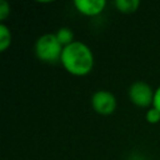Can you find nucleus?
<instances>
[{
  "instance_id": "1",
  "label": "nucleus",
  "mask_w": 160,
  "mask_h": 160,
  "mask_svg": "<svg viewBox=\"0 0 160 160\" xmlns=\"http://www.w3.org/2000/svg\"><path fill=\"white\" fill-rule=\"evenodd\" d=\"M94 54L91 49L82 41L75 40L68 46H64L60 64L74 76H86L94 68Z\"/></svg>"
},
{
  "instance_id": "2",
  "label": "nucleus",
  "mask_w": 160,
  "mask_h": 160,
  "mask_svg": "<svg viewBox=\"0 0 160 160\" xmlns=\"http://www.w3.org/2000/svg\"><path fill=\"white\" fill-rule=\"evenodd\" d=\"M64 46L59 42L55 34H44L35 41L34 45V52L35 56L48 64H54L60 61L61 52Z\"/></svg>"
},
{
  "instance_id": "3",
  "label": "nucleus",
  "mask_w": 160,
  "mask_h": 160,
  "mask_svg": "<svg viewBox=\"0 0 160 160\" xmlns=\"http://www.w3.org/2000/svg\"><path fill=\"white\" fill-rule=\"evenodd\" d=\"M154 89L145 81H135L130 85L128 90V96L130 101L141 109H149L152 106L154 101Z\"/></svg>"
},
{
  "instance_id": "4",
  "label": "nucleus",
  "mask_w": 160,
  "mask_h": 160,
  "mask_svg": "<svg viewBox=\"0 0 160 160\" xmlns=\"http://www.w3.org/2000/svg\"><path fill=\"white\" fill-rule=\"evenodd\" d=\"M91 108L99 115H111L118 106L116 98L112 92L108 90H96L91 96Z\"/></svg>"
},
{
  "instance_id": "5",
  "label": "nucleus",
  "mask_w": 160,
  "mask_h": 160,
  "mask_svg": "<svg viewBox=\"0 0 160 160\" xmlns=\"http://www.w3.org/2000/svg\"><path fill=\"white\" fill-rule=\"evenodd\" d=\"M106 6L105 0H75L74 8L75 10L84 16H98L100 15Z\"/></svg>"
},
{
  "instance_id": "6",
  "label": "nucleus",
  "mask_w": 160,
  "mask_h": 160,
  "mask_svg": "<svg viewBox=\"0 0 160 160\" xmlns=\"http://www.w3.org/2000/svg\"><path fill=\"white\" fill-rule=\"evenodd\" d=\"M114 6L116 8L118 11L122 14H132L140 6V1L139 0H115Z\"/></svg>"
},
{
  "instance_id": "7",
  "label": "nucleus",
  "mask_w": 160,
  "mask_h": 160,
  "mask_svg": "<svg viewBox=\"0 0 160 160\" xmlns=\"http://www.w3.org/2000/svg\"><path fill=\"white\" fill-rule=\"evenodd\" d=\"M11 41H12V36H11V31L9 26L1 22L0 24V51L1 52L6 51L10 48Z\"/></svg>"
},
{
  "instance_id": "8",
  "label": "nucleus",
  "mask_w": 160,
  "mask_h": 160,
  "mask_svg": "<svg viewBox=\"0 0 160 160\" xmlns=\"http://www.w3.org/2000/svg\"><path fill=\"white\" fill-rule=\"evenodd\" d=\"M55 36H56V39L59 40V42L62 46H68V45H70L71 42L75 41L74 32H72V30L70 28H60V29H58V31L55 32Z\"/></svg>"
},
{
  "instance_id": "9",
  "label": "nucleus",
  "mask_w": 160,
  "mask_h": 160,
  "mask_svg": "<svg viewBox=\"0 0 160 160\" xmlns=\"http://www.w3.org/2000/svg\"><path fill=\"white\" fill-rule=\"evenodd\" d=\"M145 120L149 124H158L160 122V111H158L155 108H149L145 112Z\"/></svg>"
},
{
  "instance_id": "10",
  "label": "nucleus",
  "mask_w": 160,
  "mask_h": 160,
  "mask_svg": "<svg viewBox=\"0 0 160 160\" xmlns=\"http://www.w3.org/2000/svg\"><path fill=\"white\" fill-rule=\"evenodd\" d=\"M10 12H11V8H10L9 2L5 0H1L0 1V20H1V22H4L10 16Z\"/></svg>"
},
{
  "instance_id": "11",
  "label": "nucleus",
  "mask_w": 160,
  "mask_h": 160,
  "mask_svg": "<svg viewBox=\"0 0 160 160\" xmlns=\"http://www.w3.org/2000/svg\"><path fill=\"white\" fill-rule=\"evenodd\" d=\"M152 108H155L158 111H160V85H159V86L155 89V91H154Z\"/></svg>"
}]
</instances>
